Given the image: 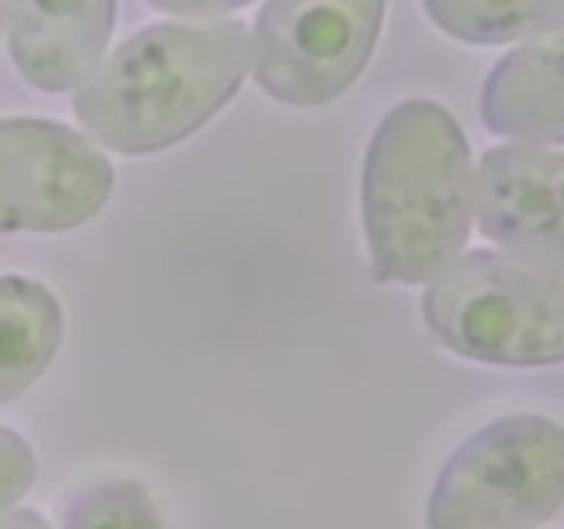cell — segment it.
I'll list each match as a JSON object with an SVG mask.
<instances>
[{
	"label": "cell",
	"instance_id": "1",
	"mask_svg": "<svg viewBox=\"0 0 564 529\" xmlns=\"http://www.w3.org/2000/svg\"><path fill=\"white\" fill-rule=\"evenodd\" d=\"M251 33L240 20L143 28L80 83L75 116L121 154L169 149L202 130L242 86Z\"/></svg>",
	"mask_w": 564,
	"mask_h": 529
},
{
	"label": "cell",
	"instance_id": "2",
	"mask_svg": "<svg viewBox=\"0 0 564 529\" xmlns=\"http://www.w3.org/2000/svg\"><path fill=\"white\" fill-rule=\"evenodd\" d=\"M474 215L471 149L433 99L386 114L364 160V229L375 276L430 281L466 246Z\"/></svg>",
	"mask_w": 564,
	"mask_h": 529
},
{
	"label": "cell",
	"instance_id": "3",
	"mask_svg": "<svg viewBox=\"0 0 564 529\" xmlns=\"http://www.w3.org/2000/svg\"><path fill=\"white\" fill-rule=\"evenodd\" d=\"M441 345L499 367L564 364V273L499 251H471L424 292Z\"/></svg>",
	"mask_w": 564,
	"mask_h": 529
},
{
	"label": "cell",
	"instance_id": "4",
	"mask_svg": "<svg viewBox=\"0 0 564 529\" xmlns=\"http://www.w3.org/2000/svg\"><path fill=\"white\" fill-rule=\"evenodd\" d=\"M564 507V428L510 413L468 435L441 468L427 529H540Z\"/></svg>",
	"mask_w": 564,
	"mask_h": 529
},
{
	"label": "cell",
	"instance_id": "5",
	"mask_svg": "<svg viewBox=\"0 0 564 529\" xmlns=\"http://www.w3.org/2000/svg\"><path fill=\"white\" fill-rule=\"evenodd\" d=\"M386 0H268L251 36L257 83L295 108L334 102L367 69Z\"/></svg>",
	"mask_w": 564,
	"mask_h": 529
},
{
	"label": "cell",
	"instance_id": "6",
	"mask_svg": "<svg viewBox=\"0 0 564 529\" xmlns=\"http://www.w3.org/2000/svg\"><path fill=\"white\" fill-rule=\"evenodd\" d=\"M113 191V165L88 138L47 119H0V231L88 224Z\"/></svg>",
	"mask_w": 564,
	"mask_h": 529
},
{
	"label": "cell",
	"instance_id": "7",
	"mask_svg": "<svg viewBox=\"0 0 564 529\" xmlns=\"http://www.w3.org/2000/svg\"><path fill=\"white\" fill-rule=\"evenodd\" d=\"M474 209L485 237L507 253L564 273V154L496 147L479 160Z\"/></svg>",
	"mask_w": 564,
	"mask_h": 529
},
{
	"label": "cell",
	"instance_id": "8",
	"mask_svg": "<svg viewBox=\"0 0 564 529\" xmlns=\"http://www.w3.org/2000/svg\"><path fill=\"white\" fill-rule=\"evenodd\" d=\"M3 20L20 75L42 91H66L102 61L116 0H3Z\"/></svg>",
	"mask_w": 564,
	"mask_h": 529
},
{
	"label": "cell",
	"instance_id": "9",
	"mask_svg": "<svg viewBox=\"0 0 564 529\" xmlns=\"http://www.w3.org/2000/svg\"><path fill=\"white\" fill-rule=\"evenodd\" d=\"M479 110L496 136L564 143V25L507 53L485 80Z\"/></svg>",
	"mask_w": 564,
	"mask_h": 529
},
{
	"label": "cell",
	"instance_id": "10",
	"mask_svg": "<svg viewBox=\"0 0 564 529\" xmlns=\"http://www.w3.org/2000/svg\"><path fill=\"white\" fill-rule=\"evenodd\" d=\"M61 334L64 314L39 281L0 276V406L20 397L47 369Z\"/></svg>",
	"mask_w": 564,
	"mask_h": 529
},
{
	"label": "cell",
	"instance_id": "11",
	"mask_svg": "<svg viewBox=\"0 0 564 529\" xmlns=\"http://www.w3.org/2000/svg\"><path fill=\"white\" fill-rule=\"evenodd\" d=\"M430 20L466 44H510L564 25V0H422Z\"/></svg>",
	"mask_w": 564,
	"mask_h": 529
},
{
	"label": "cell",
	"instance_id": "12",
	"mask_svg": "<svg viewBox=\"0 0 564 529\" xmlns=\"http://www.w3.org/2000/svg\"><path fill=\"white\" fill-rule=\"evenodd\" d=\"M61 529H165L147 485L110 477L69 496Z\"/></svg>",
	"mask_w": 564,
	"mask_h": 529
},
{
	"label": "cell",
	"instance_id": "13",
	"mask_svg": "<svg viewBox=\"0 0 564 529\" xmlns=\"http://www.w3.org/2000/svg\"><path fill=\"white\" fill-rule=\"evenodd\" d=\"M36 479V457L31 444L0 424V516L31 490Z\"/></svg>",
	"mask_w": 564,
	"mask_h": 529
},
{
	"label": "cell",
	"instance_id": "14",
	"mask_svg": "<svg viewBox=\"0 0 564 529\" xmlns=\"http://www.w3.org/2000/svg\"><path fill=\"white\" fill-rule=\"evenodd\" d=\"M152 9L176 17H220L246 9L253 0H147Z\"/></svg>",
	"mask_w": 564,
	"mask_h": 529
},
{
	"label": "cell",
	"instance_id": "15",
	"mask_svg": "<svg viewBox=\"0 0 564 529\" xmlns=\"http://www.w3.org/2000/svg\"><path fill=\"white\" fill-rule=\"evenodd\" d=\"M0 529H50V523L36 510H14L0 516Z\"/></svg>",
	"mask_w": 564,
	"mask_h": 529
},
{
	"label": "cell",
	"instance_id": "16",
	"mask_svg": "<svg viewBox=\"0 0 564 529\" xmlns=\"http://www.w3.org/2000/svg\"><path fill=\"white\" fill-rule=\"evenodd\" d=\"M0 28H3V9H0Z\"/></svg>",
	"mask_w": 564,
	"mask_h": 529
}]
</instances>
